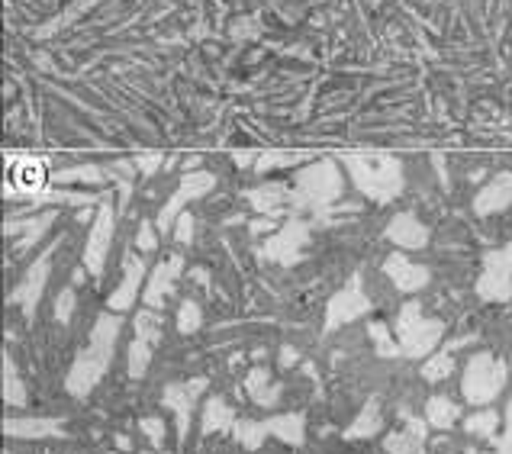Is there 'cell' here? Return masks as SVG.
<instances>
[{
  "mask_svg": "<svg viewBox=\"0 0 512 454\" xmlns=\"http://www.w3.org/2000/svg\"><path fill=\"white\" fill-rule=\"evenodd\" d=\"M503 384H506V364L496 361L493 355H474L471 364H467V371H464L461 393H464L467 403L484 406L503 390Z\"/></svg>",
  "mask_w": 512,
  "mask_h": 454,
  "instance_id": "obj_1",
  "label": "cell"
},
{
  "mask_svg": "<svg viewBox=\"0 0 512 454\" xmlns=\"http://www.w3.org/2000/svg\"><path fill=\"white\" fill-rule=\"evenodd\" d=\"M445 326L438 319H422L419 306L409 303L406 310L400 313V322H397V339H400V348L406 351L409 358H422L426 351H432L442 339Z\"/></svg>",
  "mask_w": 512,
  "mask_h": 454,
  "instance_id": "obj_2",
  "label": "cell"
},
{
  "mask_svg": "<svg viewBox=\"0 0 512 454\" xmlns=\"http://www.w3.org/2000/svg\"><path fill=\"white\" fill-rule=\"evenodd\" d=\"M203 390V380H194V384L187 387H168L165 390V403L178 413V426H181V435L187 432V419H190V397H197Z\"/></svg>",
  "mask_w": 512,
  "mask_h": 454,
  "instance_id": "obj_3",
  "label": "cell"
},
{
  "mask_svg": "<svg viewBox=\"0 0 512 454\" xmlns=\"http://www.w3.org/2000/svg\"><path fill=\"white\" fill-rule=\"evenodd\" d=\"M426 416H429V422H432L435 429H451L461 419V406L451 403L448 397H435L426 406Z\"/></svg>",
  "mask_w": 512,
  "mask_h": 454,
  "instance_id": "obj_4",
  "label": "cell"
},
{
  "mask_svg": "<svg viewBox=\"0 0 512 454\" xmlns=\"http://www.w3.org/2000/svg\"><path fill=\"white\" fill-rule=\"evenodd\" d=\"M42 178H46V171H42L39 161L23 158V161H17V168H13V181H17V187H23V190L39 187V184H42Z\"/></svg>",
  "mask_w": 512,
  "mask_h": 454,
  "instance_id": "obj_5",
  "label": "cell"
},
{
  "mask_svg": "<svg viewBox=\"0 0 512 454\" xmlns=\"http://www.w3.org/2000/svg\"><path fill=\"white\" fill-rule=\"evenodd\" d=\"M464 426H467V432L477 435V438H493L496 435V426H500V416H496L493 409H487V413L471 416V419L464 422Z\"/></svg>",
  "mask_w": 512,
  "mask_h": 454,
  "instance_id": "obj_6",
  "label": "cell"
},
{
  "mask_svg": "<svg viewBox=\"0 0 512 454\" xmlns=\"http://www.w3.org/2000/svg\"><path fill=\"white\" fill-rule=\"evenodd\" d=\"M451 371H455V358H451L448 351H438L432 361H426V368H422V377L435 384V380H445Z\"/></svg>",
  "mask_w": 512,
  "mask_h": 454,
  "instance_id": "obj_7",
  "label": "cell"
},
{
  "mask_svg": "<svg viewBox=\"0 0 512 454\" xmlns=\"http://www.w3.org/2000/svg\"><path fill=\"white\" fill-rule=\"evenodd\" d=\"M7 432L10 435H52L55 432V422H46V419H29V422H7Z\"/></svg>",
  "mask_w": 512,
  "mask_h": 454,
  "instance_id": "obj_8",
  "label": "cell"
},
{
  "mask_svg": "<svg viewBox=\"0 0 512 454\" xmlns=\"http://www.w3.org/2000/svg\"><path fill=\"white\" fill-rule=\"evenodd\" d=\"M300 426H303V419H300V416H284V419L268 422V429H271L274 435H281V438H287V442H294V445L303 438Z\"/></svg>",
  "mask_w": 512,
  "mask_h": 454,
  "instance_id": "obj_9",
  "label": "cell"
},
{
  "mask_svg": "<svg viewBox=\"0 0 512 454\" xmlns=\"http://www.w3.org/2000/svg\"><path fill=\"white\" fill-rule=\"evenodd\" d=\"M229 422H232V413L223 406V400H210L207 403V413H203V429L213 432L219 426H229Z\"/></svg>",
  "mask_w": 512,
  "mask_h": 454,
  "instance_id": "obj_10",
  "label": "cell"
},
{
  "mask_svg": "<svg viewBox=\"0 0 512 454\" xmlns=\"http://www.w3.org/2000/svg\"><path fill=\"white\" fill-rule=\"evenodd\" d=\"M390 268L397 271L393 277H397V284H400L403 290H416V287L426 284V271H419V268H406L403 261H393Z\"/></svg>",
  "mask_w": 512,
  "mask_h": 454,
  "instance_id": "obj_11",
  "label": "cell"
},
{
  "mask_svg": "<svg viewBox=\"0 0 512 454\" xmlns=\"http://www.w3.org/2000/svg\"><path fill=\"white\" fill-rule=\"evenodd\" d=\"M149 358H152V345H149V342H142V339H136V345L129 348V374H133V377H142V371H145V364H149Z\"/></svg>",
  "mask_w": 512,
  "mask_h": 454,
  "instance_id": "obj_12",
  "label": "cell"
},
{
  "mask_svg": "<svg viewBox=\"0 0 512 454\" xmlns=\"http://www.w3.org/2000/svg\"><path fill=\"white\" fill-rule=\"evenodd\" d=\"M136 335L142 342H155L158 339V316L155 313H142L139 319H136Z\"/></svg>",
  "mask_w": 512,
  "mask_h": 454,
  "instance_id": "obj_13",
  "label": "cell"
},
{
  "mask_svg": "<svg viewBox=\"0 0 512 454\" xmlns=\"http://www.w3.org/2000/svg\"><path fill=\"white\" fill-rule=\"evenodd\" d=\"M374 429H377V406L371 403L368 409H364V416L355 422V429H351L348 435H351V438H355V435H371Z\"/></svg>",
  "mask_w": 512,
  "mask_h": 454,
  "instance_id": "obj_14",
  "label": "cell"
},
{
  "mask_svg": "<svg viewBox=\"0 0 512 454\" xmlns=\"http://www.w3.org/2000/svg\"><path fill=\"white\" fill-rule=\"evenodd\" d=\"M265 429L268 426H252V422H245V426L236 429V435L242 438L248 448H255V445H261V438H265Z\"/></svg>",
  "mask_w": 512,
  "mask_h": 454,
  "instance_id": "obj_15",
  "label": "cell"
},
{
  "mask_svg": "<svg viewBox=\"0 0 512 454\" xmlns=\"http://www.w3.org/2000/svg\"><path fill=\"white\" fill-rule=\"evenodd\" d=\"M142 432L152 438L155 448H162V442H165V422L162 419H142Z\"/></svg>",
  "mask_w": 512,
  "mask_h": 454,
  "instance_id": "obj_16",
  "label": "cell"
},
{
  "mask_svg": "<svg viewBox=\"0 0 512 454\" xmlns=\"http://www.w3.org/2000/svg\"><path fill=\"white\" fill-rule=\"evenodd\" d=\"M371 335H374V342H377V348H380V355H387V358H393L400 351V345L397 342H390L384 332H380V326H371Z\"/></svg>",
  "mask_w": 512,
  "mask_h": 454,
  "instance_id": "obj_17",
  "label": "cell"
},
{
  "mask_svg": "<svg viewBox=\"0 0 512 454\" xmlns=\"http://www.w3.org/2000/svg\"><path fill=\"white\" fill-rule=\"evenodd\" d=\"M197 322H200L197 306H194V303H187L184 310H181V332H194V329H197Z\"/></svg>",
  "mask_w": 512,
  "mask_h": 454,
  "instance_id": "obj_18",
  "label": "cell"
},
{
  "mask_svg": "<svg viewBox=\"0 0 512 454\" xmlns=\"http://www.w3.org/2000/svg\"><path fill=\"white\" fill-rule=\"evenodd\" d=\"M500 448H512V403H509V413H506V435L500 438Z\"/></svg>",
  "mask_w": 512,
  "mask_h": 454,
  "instance_id": "obj_19",
  "label": "cell"
},
{
  "mask_svg": "<svg viewBox=\"0 0 512 454\" xmlns=\"http://www.w3.org/2000/svg\"><path fill=\"white\" fill-rule=\"evenodd\" d=\"M496 454H512V448H500V451H496Z\"/></svg>",
  "mask_w": 512,
  "mask_h": 454,
  "instance_id": "obj_20",
  "label": "cell"
}]
</instances>
